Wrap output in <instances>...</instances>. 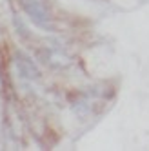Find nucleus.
<instances>
[{
    "label": "nucleus",
    "mask_w": 149,
    "mask_h": 151,
    "mask_svg": "<svg viewBox=\"0 0 149 151\" xmlns=\"http://www.w3.org/2000/svg\"><path fill=\"white\" fill-rule=\"evenodd\" d=\"M22 7L26 15L33 20V22L42 27V29H51V17L47 13V9L44 7V4H40L38 0H24Z\"/></svg>",
    "instance_id": "1"
},
{
    "label": "nucleus",
    "mask_w": 149,
    "mask_h": 151,
    "mask_svg": "<svg viewBox=\"0 0 149 151\" xmlns=\"http://www.w3.org/2000/svg\"><path fill=\"white\" fill-rule=\"evenodd\" d=\"M13 62H15V68L18 69V73L22 75L24 78H29V80H38L40 78V69L37 68V64L31 60L24 51L15 49Z\"/></svg>",
    "instance_id": "2"
},
{
    "label": "nucleus",
    "mask_w": 149,
    "mask_h": 151,
    "mask_svg": "<svg viewBox=\"0 0 149 151\" xmlns=\"http://www.w3.org/2000/svg\"><path fill=\"white\" fill-rule=\"evenodd\" d=\"M13 24H15V27H16V31H18V35H20V37H24V38H27V37H29L27 27L22 24V20H20V17H18L16 13L13 15Z\"/></svg>",
    "instance_id": "3"
}]
</instances>
